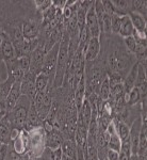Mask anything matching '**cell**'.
I'll list each match as a JSON object with an SVG mask.
<instances>
[{
    "instance_id": "6da1fadb",
    "label": "cell",
    "mask_w": 147,
    "mask_h": 160,
    "mask_svg": "<svg viewBox=\"0 0 147 160\" xmlns=\"http://www.w3.org/2000/svg\"><path fill=\"white\" fill-rule=\"evenodd\" d=\"M32 100L26 95H22L19 99L17 100L16 105L10 112L7 113V117L12 124L13 129L22 130L24 129V126L27 120L28 113L31 108Z\"/></svg>"
},
{
    "instance_id": "7a4b0ae2",
    "label": "cell",
    "mask_w": 147,
    "mask_h": 160,
    "mask_svg": "<svg viewBox=\"0 0 147 160\" xmlns=\"http://www.w3.org/2000/svg\"><path fill=\"white\" fill-rule=\"evenodd\" d=\"M68 45H69V37L64 31L63 37L60 42V49H59L58 61L56 66L55 79L52 82V89H58L63 84V79L65 76V72L68 64Z\"/></svg>"
},
{
    "instance_id": "3957f363",
    "label": "cell",
    "mask_w": 147,
    "mask_h": 160,
    "mask_svg": "<svg viewBox=\"0 0 147 160\" xmlns=\"http://www.w3.org/2000/svg\"><path fill=\"white\" fill-rule=\"evenodd\" d=\"M59 49H60V42L56 43L51 49L46 51L45 57H44V62H43V68L42 73L47 74L50 79H55V74H56V61H58V56H59Z\"/></svg>"
},
{
    "instance_id": "277c9868",
    "label": "cell",
    "mask_w": 147,
    "mask_h": 160,
    "mask_svg": "<svg viewBox=\"0 0 147 160\" xmlns=\"http://www.w3.org/2000/svg\"><path fill=\"white\" fill-rule=\"evenodd\" d=\"M45 43H38L37 47L30 53V69L29 73L37 76L42 73L44 57H45Z\"/></svg>"
},
{
    "instance_id": "5b68a950",
    "label": "cell",
    "mask_w": 147,
    "mask_h": 160,
    "mask_svg": "<svg viewBox=\"0 0 147 160\" xmlns=\"http://www.w3.org/2000/svg\"><path fill=\"white\" fill-rule=\"evenodd\" d=\"M86 27L89 30L91 38H100V29H99V25H98V20L95 14V9H94V1H93L92 6L89 8L86 12Z\"/></svg>"
},
{
    "instance_id": "8992f818",
    "label": "cell",
    "mask_w": 147,
    "mask_h": 160,
    "mask_svg": "<svg viewBox=\"0 0 147 160\" xmlns=\"http://www.w3.org/2000/svg\"><path fill=\"white\" fill-rule=\"evenodd\" d=\"M142 124H143L142 118H138L132 123L131 128H129V140H130V146H131V155H138L139 138H140Z\"/></svg>"
},
{
    "instance_id": "52a82bcc",
    "label": "cell",
    "mask_w": 147,
    "mask_h": 160,
    "mask_svg": "<svg viewBox=\"0 0 147 160\" xmlns=\"http://www.w3.org/2000/svg\"><path fill=\"white\" fill-rule=\"evenodd\" d=\"M35 75H32L28 72L24 76L22 82H20V91L22 95H26L31 100L34 99L37 95V89H35Z\"/></svg>"
},
{
    "instance_id": "ba28073f",
    "label": "cell",
    "mask_w": 147,
    "mask_h": 160,
    "mask_svg": "<svg viewBox=\"0 0 147 160\" xmlns=\"http://www.w3.org/2000/svg\"><path fill=\"white\" fill-rule=\"evenodd\" d=\"M17 58L16 50L13 45L12 41L7 38H2L1 45H0V59L4 63H9Z\"/></svg>"
},
{
    "instance_id": "9c48e42d",
    "label": "cell",
    "mask_w": 147,
    "mask_h": 160,
    "mask_svg": "<svg viewBox=\"0 0 147 160\" xmlns=\"http://www.w3.org/2000/svg\"><path fill=\"white\" fill-rule=\"evenodd\" d=\"M100 52L99 38H91L83 50V58L86 62H93L97 59Z\"/></svg>"
},
{
    "instance_id": "30bf717a",
    "label": "cell",
    "mask_w": 147,
    "mask_h": 160,
    "mask_svg": "<svg viewBox=\"0 0 147 160\" xmlns=\"http://www.w3.org/2000/svg\"><path fill=\"white\" fill-rule=\"evenodd\" d=\"M22 32L25 41L37 40L40 35V25L33 19L26 20L22 26Z\"/></svg>"
},
{
    "instance_id": "8fae6325",
    "label": "cell",
    "mask_w": 147,
    "mask_h": 160,
    "mask_svg": "<svg viewBox=\"0 0 147 160\" xmlns=\"http://www.w3.org/2000/svg\"><path fill=\"white\" fill-rule=\"evenodd\" d=\"M13 127L7 114L0 118V142L2 144H9L12 141Z\"/></svg>"
},
{
    "instance_id": "7c38bea8",
    "label": "cell",
    "mask_w": 147,
    "mask_h": 160,
    "mask_svg": "<svg viewBox=\"0 0 147 160\" xmlns=\"http://www.w3.org/2000/svg\"><path fill=\"white\" fill-rule=\"evenodd\" d=\"M22 96V91H20V82L15 81L13 84L11 91H10L9 95L7 96L6 100H4V105H6L7 113L10 112L13 108L15 107L17 100L19 99V97Z\"/></svg>"
},
{
    "instance_id": "4fadbf2b",
    "label": "cell",
    "mask_w": 147,
    "mask_h": 160,
    "mask_svg": "<svg viewBox=\"0 0 147 160\" xmlns=\"http://www.w3.org/2000/svg\"><path fill=\"white\" fill-rule=\"evenodd\" d=\"M63 141V137H62L59 129L52 128L50 131L47 132V136H46V145L51 151H56V148H61Z\"/></svg>"
},
{
    "instance_id": "5bb4252c",
    "label": "cell",
    "mask_w": 147,
    "mask_h": 160,
    "mask_svg": "<svg viewBox=\"0 0 147 160\" xmlns=\"http://www.w3.org/2000/svg\"><path fill=\"white\" fill-rule=\"evenodd\" d=\"M138 66H139V62L132 66V68H131L130 72L128 73V76L126 77L125 80L123 81V88H124L125 94H128V93L135 87L136 76H138Z\"/></svg>"
},
{
    "instance_id": "9a60e30c",
    "label": "cell",
    "mask_w": 147,
    "mask_h": 160,
    "mask_svg": "<svg viewBox=\"0 0 147 160\" xmlns=\"http://www.w3.org/2000/svg\"><path fill=\"white\" fill-rule=\"evenodd\" d=\"M49 87H52V80L50 77L45 73H40L35 77V89L37 93H43L48 89Z\"/></svg>"
},
{
    "instance_id": "2e32d148",
    "label": "cell",
    "mask_w": 147,
    "mask_h": 160,
    "mask_svg": "<svg viewBox=\"0 0 147 160\" xmlns=\"http://www.w3.org/2000/svg\"><path fill=\"white\" fill-rule=\"evenodd\" d=\"M128 16L136 32L145 33L146 34V18H144L143 16H141L140 14L135 12H130L128 14Z\"/></svg>"
},
{
    "instance_id": "e0dca14e",
    "label": "cell",
    "mask_w": 147,
    "mask_h": 160,
    "mask_svg": "<svg viewBox=\"0 0 147 160\" xmlns=\"http://www.w3.org/2000/svg\"><path fill=\"white\" fill-rule=\"evenodd\" d=\"M112 4L114 7V14L120 16H125L131 12V1L127 0H113Z\"/></svg>"
},
{
    "instance_id": "ac0fdd59",
    "label": "cell",
    "mask_w": 147,
    "mask_h": 160,
    "mask_svg": "<svg viewBox=\"0 0 147 160\" xmlns=\"http://www.w3.org/2000/svg\"><path fill=\"white\" fill-rule=\"evenodd\" d=\"M14 82L15 79L11 74H7L6 80L0 81V102L6 100L7 96L9 95L10 91H11L13 84H14Z\"/></svg>"
},
{
    "instance_id": "d6986e66",
    "label": "cell",
    "mask_w": 147,
    "mask_h": 160,
    "mask_svg": "<svg viewBox=\"0 0 147 160\" xmlns=\"http://www.w3.org/2000/svg\"><path fill=\"white\" fill-rule=\"evenodd\" d=\"M133 32H135V28L132 26V22H131L130 18H129L128 15H125V16H122V20H120V33L122 37L128 38V37H132Z\"/></svg>"
},
{
    "instance_id": "ffe728a7",
    "label": "cell",
    "mask_w": 147,
    "mask_h": 160,
    "mask_svg": "<svg viewBox=\"0 0 147 160\" xmlns=\"http://www.w3.org/2000/svg\"><path fill=\"white\" fill-rule=\"evenodd\" d=\"M62 153L68 159L77 158V145L71 140H64L61 145Z\"/></svg>"
},
{
    "instance_id": "44dd1931",
    "label": "cell",
    "mask_w": 147,
    "mask_h": 160,
    "mask_svg": "<svg viewBox=\"0 0 147 160\" xmlns=\"http://www.w3.org/2000/svg\"><path fill=\"white\" fill-rule=\"evenodd\" d=\"M111 92V88H110V82H109V78L108 76L102 80V82L100 83L99 88H98V91H97V95H98V98L102 102H107L109 99V95Z\"/></svg>"
},
{
    "instance_id": "7402d4cb",
    "label": "cell",
    "mask_w": 147,
    "mask_h": 160,
    "mask_svg": "<svg viewBox=\"0 0 147 160\" xmlns=\"http://www.w3.org/2000/svg\"><path fill=\"white\" fill-rule=\"evenodd\" d=\"M140 100H142V96L140 91H139V89L136 87L133 88L128 94H125V102L128 104L129 106L136 105Z\"/></svg>"
},
{
    "instance_id": "603a6c76",
    "label": "cell",
    "mask_w": 147,
    "mask_h": 160,
    "mask_svg": "<svg viewBox=\"0 0 147 160\" xmlns=\"http://www.w3.org/2000/svg\"><path fill=\"white\" fill-rule=\"evenodd\" d=\"M17 66L22 69L24 73L27 74L30 69V53H25L22 56H19L16 58Z\"/></svg>"
},
{
    "instance_id": "cb8c5ba5",
    "label": "cell",
    "mask_w": 147,
    "mask_h": 160,
    "mask_svg": "<svg viewBox=\"0 0 147 160\" xmlns=\"http://www.w3.org/2000/svg\"><path fill=\"white\" fill-rule=\"evenodd\" d=\"M109 136H110V138H109V141H108V148L120 153V146H122V141H120V137H118L117 133L109 135Z\"/></svg>"
},
{
    "instance_id": "d4e9b609",
    "label": "cell",
    "mask_w": 147,
    "mask_h": 160,
    "mask_svg": "<svg viewBox=\"0 0 147 160\" xmlns=\"http://www.w3.org/2000/svg\"><path fill=\"white\" fill-rule=\"evenodd\" d=\"M124 43H125L126 48H127L130 52H132V53H135V55L136 48H138V45H139V43L135 41V38L133 37L125 38H124Z\"/></svg>"
},
{
    "instance_id": "484cf974",
    "label": "cell",
    "mask_w": 147,
    "mask_h": 160,
    "mask_svg": "<svg viewBox=\"0 0 147 160\" xmlns=\"http://www.w3.org/2000/svg\"><path fill=\"white\" fill-rule=\"evenodd\" d=\"M120 20H122V16L117 14H113L111 16V31H112V33H118L120 27Z\"/></svg>"
},
{
    "instance_id": "4316f807",
    "label": "cell",
    "mask_w": 147,
    "mask_h": 160,
    "mask_svg": "<svg viewBox=\"0 0 147 160\" xmlns=\"http://www.w3.org/2000/svg\"><path fill=\"white\" fill-rule=\"evenodd\" d=\"M53 1H49V0H43V1H35L34 3L37 4V9L41 12H45L48 8H50L52 6Z\"/></svg>"
},
{
    "instance_id": "83f0119b",
    "label": "cell",
    "mask_w": 147,
    "mask_h": 160,
    "mask_svg": "<svg viewBox=\"0 0 147 160\" xmlns=\"http://www.w3.org/2000/svg\"><path fill=\"white\" fill-rule=\"evenodd\" d=\"M102 3V8H104V11H105V14L109 15V16H112L114 14V7L112 4V1H101Z\"/></svg>"
},
{
    "instance_id": "f1b7e54d",
    "label": "cell",
    "mask_w": 147,
    "mask_h": 160,
    "mask_svg": "<svg viewBox=\"0 0 147 160\" xmlns=\"http://www.w3.org/2000/svg\"><path fill=\"white\" fill-rule=\"evenodd\" d=\"M118 152L112 151V149H108V153H107V160H118Z\"/></svg>"
}]
</instances>
